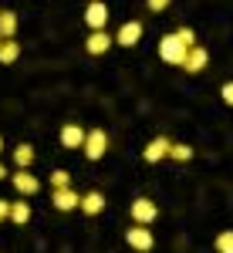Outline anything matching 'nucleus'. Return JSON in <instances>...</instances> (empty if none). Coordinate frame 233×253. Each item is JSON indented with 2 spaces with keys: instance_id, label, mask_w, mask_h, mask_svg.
Instances as JSON below:
<instances>
[{
  "instance_id": "4",
  "label": "nucleus",
  "mask_w": 233,
  "mask_h": 253,
  "mask_svg": "<svg viewBox=\"0 0 233 253\" xmlns=\"http://www.w3.org/2000/svg\"><path fill=\"white\" fill-rule=\"evenodd\" d=\"M85 156L92 159V162H98V159L108 152V135H105V128H92L88 132V138H85V149H81Z\"/></svg>"
},
{
  "instance_id": "5",
  "label": "nucleus",
  "mask_w": 233,
  "mask_h": 253,
  "mask_svg": "<svg viewBox=\"0 0 233 253\" xmlns=\"http://www.w3.org/2000/svg\"><path fill=\"white\" fill-rule=\"evenodd\" d=\"M51 206L61 210V213H71V210H81V196L68 186V189H51Z\"/></svg>"
},
{
  "instance_id": "6",
  "label": "nucleus",
  "mask_w": 233,
  "mask_h": 253,
  "mask_svg": "<svg viewBox=\"0 0 233 253\" xmlns=\"http://www.w3.org/2000/svg\"><path fill=\"white\" fill-rule=\"evenodd\" d=\"M85 24H88L92 31H105V24H108V7H105L101 0H92V3L85 7Z\"/></svg>"
},
{
  "instance_id": "17",
  "label": "nucleus",
  "mask_w": 233,
  "mask_h": 253,
  "mask_svg": "<svg viewBox=\"0 0 233 253\" xmlns=\"http://www.w3.org/2000/svg\"><path fill=\"white\" fill-rule=\"evenodd\" d=\"M14 162H17L20 169H31V162H34V145L20 142L17 149H14Z\"/></svg>"
},
{
  "instance_id": "12",
  "label": "nucleus",
  "mask_w": 233,
  "mask_h": 253,
  "mask_svg": "<svg viewBox=\"0 0 233 253\" xmlns=\"http://www.w3.org/2000/svg\"><path fill=\"white\" fill-rule=\"evenodd\" d=\"M206 61H210L206 47H199V44H196V47H189V54H186V64H183V68H186L189 75H199V71L206 68Z\"/></svg>"
},
{
  "instance_id": "20",
  "label": "nucleus",
  "mask_w": 233,
  "mask_h": 253,
  "mask_svg": "<svg viewBox=\"0 0 233 253\" xmlns=\"http://www.w3.org/2000/svg\"><path fill=\"white\" fill-rule=\"evenodd\" d=\"M230 247H233V230H227V233L216 236V250H220V253H227Z\"/></svg>"
},
{
  "instance_id": "10",
  "label": "nucleus",
  "mask_w": 233,
  "mask_h": 253,
  "mask_svg": "<svg viewBox=\"0 0 233 253\" xmlns=\"http://www.w3.org/2000/svg\"><path fill=\"white\" fill-rule=\"evenodd\" d=\"M139 38H142V24H139V20H125V24L118 27V34H115V44H122V47H136Z\"/></svg>"
},
{
  "instance_id": "2",
  "label": "nucleus",
  "mask_w": 233,
  "mask_h": 253,
  "mask_svg": "<svg viewBox=\"0 0 233 253\" xmlns=\"http://www.w3.org/2000/svg\"><path fill=\"white\" fill-rule=\"evenodd\" d=\"M132 219H136L139 226H152L155 219H159V206H155L152 199L139 196V199H132Z\"/></svg>"
},
{
  "instance_id": "25",
  "label": "nucleus",
  "mask_w": 233,
  "mask_h": 253,
  "mask_svg": "<svg viewBox=\"0 0 233 253\" xmlns=\"http://www.w3.org/2000/svg\"><path fill=\"white\" fill-rule=\"evenodd\" d=\"M3 179H7V169H3V166H0V182H3Z\"/></svg>"
},
{
  "instance_id": "9",
  "label": "nucleus",
  "mask_w": 233,
  "mask_h": 253,
  "mask_svg": "<svg viewBox=\"0 0 233 253\" xmlns=\"http://www.w3.org/2000/svg\"><path fill=\"white\" fill-rule=\"evenodd\" d=\"M85 138H88V132H85L81 125H75V122H68V125L61 128V145H64V149H85Z\"/></svg>"
},
{
  "instance_id": "14",
  "label": "nucleus",
  "mask_w": 233,
  "mask_h": 253,
  "mask_svg": "<svg viewBox=\"0 0 233 253\" xmlns=\"http://www.w3.org/2000/svg\"><path fill=\"white\" fill-rule=\"evenodd\" d=\"M17 58H20L17 38H3V44H0V64H14Z\"/></svg>"
},
{
  "instance_id": "1",
  "label": "nucleus",
  "mask_w": 233,
  "mask_h": 253,
  "mask_svg": "<svg viewBox=\"0 0 233 253\" xmlns=\"http://www.w3.org/2000/svg\"><path fill=\"white\" fill-rule=\"evenodd\" d=\"M186 54H189V47L179 41V34H166V38L159 41V58L166 61V64H186Z\"/></svg>"
},
{
  "instance_id": "7",
  "label": "nucleus",
  "mask_w": 233,
  "mask_h": 253,
  "mask_svg": "<svg viewBox=\"0 0 233 253\" xmlns=\"http://www.w3.org/2000/svg\"><path fill=\"white\" fill-rule=\"evenodd\" d=\"M112 44H115V38H112L108 31H92L88 41H85V51L98 58V54H108V47H112Z\"/></svg>"
},
{
  "instance_id": "16",
  "label": "nucleus",
  "mask_w": 233,
  "mask_h": 253,
  "mask_svg": "<svg viewBox=\"0 0 233 253\" xmlns=\"http://www.w3.org/2000/svg\"><path fill=\"white\" fill-rule=\"evenodd\" d=\"M31 219V206L24 203V199H17V203H10V223L14 226H24Z\"/></svg>"
},
{
  "instance_id": "3",
  "label": "nucleus",
  "mask_w": 233,
  "mask_h": 253,
  "mask_svg": "<svg viewBox=\"0 0 233 253\" xmlns=\"http://www.w3.org/2000/svg\"><path fill=\"white\" fill-rule=\"evenodd\" d=\"M125 243L132 247V250H139V253H149L152 250V243H155V236H152V230L149 226H129L125 230Z\"/></svg>"
},
{
  "instance_id": "21",
  "label": "nucleus",
  "mask_w": 233,
  "mask_h": 253,
  "mask_svg": "<svg viewBox=\"0 0 233 253\" xmlns=\"http://www.w3.org/2000/svg\"><path fill=\"white\" fill-rule=\"evenodd\" d=\"M176 34H179V41H183L186 47H196V34H193V27H179Z\"/></svg>"
},
{
  "instance_id": "24",
  "label": "nucleus",
  "mask_w": 233,
  "mask_h": 253,
  "mask_svg": "<svg viewBox=\"0 0 233 253\" xmlns=\"http://www.w3.org/2000/svg\"><path fill=\"white\" fill-rule=\"evenodd\" d=\"M3 219H10V203H7V199H0V223H3Z\"/></svg>"
},
{
  "instance_id": "29",
  "label": "nucleus",
  "mask_w": 233,
  "mask_h": 253,
  "mask_svg": "<svg viewBox=\"0 0 233 253\" xmlns=\"http://www.w3.org/2000/svg\"><path fill=\"white\" fill-rule=\"evenodd\" d=\"M88 3H92V0H88Z\"/></svg>"
},
{
  "instance_id": "27",
  "label": "nucleus",
  "mask_w": 233,
  "mask_h": 253,
  "mask_svg": "<svg viewBox=\"0 0 233 253\" xmlns=\"http://www.w3.org/2000/svg\"><path fill=\"white\" fill-rule=\"evenodd\" d=\"M227 253H233V247H230V250H227Z\"/></svg>"
},
{
  "instance_id": "18",
  "label": "nucleus",
  "mask_w": 233,
  "mask_h": 253,
  "mask_svg": "<svg viewBox=\"0 0 233 253\" xmlns=\"http://www.w3.org/2000/svg\"><path fill=\"white\" fill-rule=\"evenodd\" d=\"M169 159H176V162H189V159H193V149H189V145H176V142H173Z\"/></svg>"
},
{
  "instance_id": "19",
  "label": "nucleus",
  "mask_w": 233,
  "mask_h": 253,
  "mask_svg": "<svg viewBox=\"0 0 233 253\" xmlns=\"http://www.w3.org/2000/svg\"><path fill=\"white\" fill-rule=\"evenodd\" d=\"M68 186H71V172H64V169L51 172V189H68Z\"/></svg>"
},
{
  "instance_id": "8",
  "label": "nucleus",
  "mask_w": 233,
  "mask_h": 253,
  "mask_svg": "<svg viewBox=\"0 0 233 253\" xmlns=\"http://www.w3.org/2000/svg\"><path fill=\"white\" fill-rule=\"evenodd\" d=\"M10 182H14V189H17L20 196H34L41 189V179L34 172H27V169H20V172L10 175Z\"/></svg>"
},
{
  "instance_id": "22",
  "label": "nucleus",
  "mask_w": 233,
  "mask_h": 253,
  "mask_svg": "<svg viewBox=\"0 0 233 253\" xmlns=\"http://www.w3.org/2000/svg\"><path fill=\"white\" fill-rule=\"evenodd\" d=\"M169 3H173V0H145V7H149L152 14H162V10H166Z\"/></svg>"
},
{
  "instance_id": "26",
  "label": "nucleus",
  "mask_w": 233,
  "mask_h": 253,
  "mask_svg": "<svg viewBox=\"0 0 233 253\" xmlns=\"http://www.w3.org/2000/svg\"><path fill=\"white\" fill-rule=\"evenodd\" d=\"M0 152H3V138H0Z\"/></svg>"
},
{
  "instance_id": "23",
  "label": "nucleus",
  "mask_w": 233,
  "mask_h": 253,
  "mask_svg": "<svg viewBox=\"0 0 233 253\" xmlns=\"http://www.w3.org/2000/svg\"><path fill=\"white\" fill-rule=\"evenodd\" d=\"M220 95H223V101H227V105H233V81H227V84L220 88Z\"/></svg>"
},
{
  "instance_id": "28",
  "label": "nucleus",
  "mask_w": 233,
  "mask_h": 253,
  "mask_svg": "<svg viewBox=\"0 0 233 253\" xmlns=\"http://www.w3.org/2000/svg\"><path fill=\"white\" fill-rule=\"evenodd\" d=\"M0 44H3V38H0Z\"/></svg>"
},
{
  "instance_id": "13",
  "label": "nucleus",
  "mask_w": 233,
  "mask_h": 253,
  "mask_svg": "<svg viewBox=\"0 0 233 253\" xmlns=\"http://www.w3.org/2000/svg\"><path fill=\"white\" fill-rule=\"evenodd\" d=\"M105 210V196L101 193H85L81 196V213L85 216H98Z\"/></svg>"
},
{
  "instance_id": "11",
  "label": "nucleus",
  "mask_w": 233,
  "mask_h": 253,
  "mask_svg": "<svg viewBox=\"0 0 233 253\" xmlns=\"http://www.w3.org/2000/svg\"><path fill=\"white\" fill-rule=\"evenodd\" d=\"M169 149H173V142L169 138H152L149 145H145V152H142V159L145 162H162V159H169Z\"/></svg>"
},
{
  "instance_id": "15",
  "label": "nucleus",
  "mask_w": 233,
  "mask_h": 253,
  "mask_svg": "<svg viewBox=\"0 0 233 253\" xmlns=\"http://www.w3.org/2000/svg\"><path fill=\"white\" fill-rule=\"evenodd\" d=\"M14 34H17V14L0 10V38H14Z\"/></svg>"
}]
</instances>
